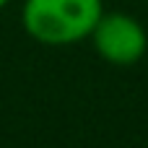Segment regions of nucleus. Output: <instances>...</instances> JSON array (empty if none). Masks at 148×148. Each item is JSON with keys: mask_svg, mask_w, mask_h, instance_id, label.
Returning <instances> with one entry per match:
<instances>
[{"mask_svg": "<svg viewBox=\"0 0 148 148\" xmlns=\"http://www.w3.org/2000/svg\"><path fill=\"white\" fill-rule=\"evenodd\" d=\"M101 13V0H26L21 21L36 42L65 47L91 36Z\"/></svg>", "mask_w": 148, "mask_h": 148, "instance_id": "1", "label": "nucleus"}, {"mask_svg": "<svg viewBox=\"0 0 148 148\" xmlns=\"http://www.w3.org/2000/svg\"><path fill=\"white\" fill-rule=\"evenodd\" d=\"M91 39L96 52L112 65H133L148 49L146 29L127 13H101Z\"/></svg>", "mask_w": 148, "mask_h": 148, "instance_id": "2", "label": "nucleus"}, {"mask_svg": "<svg viewBox=\"0 0 148 148\" xmlns=\"http://www.w3.org/2000/svg\"><path fill=\"white\" fill-rule=\"evenodd\" d=\"M5 5H8V0H0V10H3V8H5Z\"/></svg>", "mask_w": 148, "mask_h": 148, "instance_id": "3", "label": "nucleus"}]
</instances>
